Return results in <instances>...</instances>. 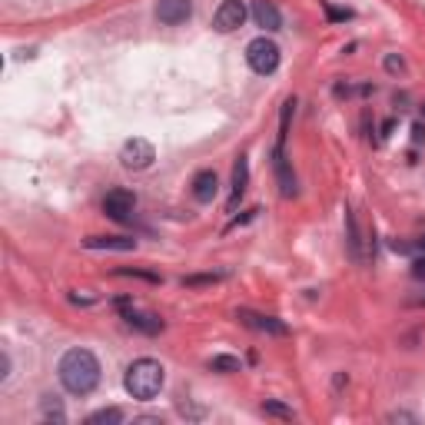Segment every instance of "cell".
<instances>
[{
    "mask_svg": "<svg viewBox=\"0 0 425 425\" xmlns=\"http://www.w3.org/2000/svg\"><path fill=\"white\" fill-rule=\"evenodd\" d=\"M57 376H60V385L70 395H90L100 385V362L90 349H70L63 352Z\"/></svg>",
    "mask_w": 425,
    "mask_h": 425,
    "instance_id": "obj_1",
    "label": "cell"
},
{
    "mask_svg": "<svg viewBox=\"0 0 425 425\" xmlns=\"http://www.w3.org/2000/svg\"><path fill=\"white\" fill-rule=\"evenodd\" d=\"M163 382H167V369L156 362V359H137V362L126 369V376H123V385H126V392L140 399V402H150L160 395L163 389Z\"/></svg>",
    "mask_w": 425,
    "mask_h": 425,
    "instance_id": "obj_2",
    "label": "cell"
},
{
    "mask_svg": "<svg viewBox=\"0 0 425 425\" xmlns=\"http://www.w3.org/2000/svg\"><path fill=\"white\" fill-rule=\"evenodd\" d=\"M246 63H249V70L259 76L276 74V67H279V47H276L269 37H256V40L246 44Z\"/></svg>",
    "mask_w": 425,
    "mask_h": 425,
    "instance_id": "obj_3",
    "label": "cell"
},
{
    "mask_svg": "<svg viewBox=\"0 0 425 425\" xmlns=\"http://www.w3.org/2000/svg\"><path fill=\"white\" fill-rule=\"evenodd\" d=\"M156 160V150H153V143L150 140H143V137H133V140H126L123 143V150H120V163L126 169H147Z\"/></svg>",
    "mask_w": 425,
    "mask_h": 425,
    "instance_id": "obj_4",
    "label": "cell"
},
{
    "mask_svg": "<svg viewBox=\"0 0 425 425\" xmlns=\"http://www.w3.org/2000/svg\"><path fill=\"white\" fill-rule=\"evenodd\" d=\"M133 210H137V197L130 190H110L103 197V212L113 223H130Z\"/></svg>",
    "mask_w": 425,
    "mask_h": 425,
    "instance_id": "obj_5",
    "label": "cell"
},
{
    "mask_svg": "<svg viewBox=\"0 0 425 425\" xmlns=\"http://www.w3.org/2000/svg\"><path fill=\"white\" fill-rule=\"evenodd\" d=\"M243 20H246L243 0H223L219 10H216V17H212V27L219 33H233L236 27H243Z\"/></svg>",
    "mask_w": 425,
    "mask_h": 425,
    "instance_id": "obj_6",
    "label": "cell"
},
{
    "mask_svg": "<svg viewBox=\"0 0 425 425\" xmlns=\"http://www.w3.org/2000/svg\"><path fill=\"white\" fill-rule=\"evenodd\" d=\"M236 319L249 326V329H256V333H266V335H289V326L283 319L276 316H262V312H253V309H236Z\"/></svg>",
    "mask_w": 425,
    "mask_h": 425,
    "instance_id": "obj_7",
    "label": "cell"
},
{
    "mask_svg": "<svg viewBox=\"0 0 425 425\" xmlns=\"http://www.w3.org/2000/svg\"><path fill=\"white\" fill-rule=\"evenodd\" d=\"M190 17H193V0H160L156 3V20L167 27L186 24Z\"/></svg>",
    "mask_w": 425,
    "mask_h": 425,
    "instance_id": "obj_8",
    "label": "cell"
},
{
    "mask_svg": "<svg viewBox=\"0 0 425 425\" xmlns=\"http://www.w3.org/2000/svg\"><path fill=\"white\" fill-rule=\"evenodd\" d=\"M120 309H123V319H126L133 329H140V333H147V335L163 333V319L160 316H153V312H140V309H133L126 299L120 303Z\"/></svg>",
    "mask_w": 425,
    "mask_h": 425,
    "instance_id": "obj_9",
    "label": "cell"
},
{
    "mask_svg": "<svg viewBox=\"0 0 425 425\" xmlns=\"http://www.w3.org/2000/svg\"><path fill=\"white\" fill-rule=\"evenodd\" d=\"M273 167H276V180H279L283 197H296V176H292V169H289L286 147H276L273 150Z\"/></svg>",
    "mask_w": 425,
    "mask_h": 425,
    "instance_id": "obj_10",
    "label": "cell"
},
{
    "mask_svg": "<svg viewBox=\"0 0 425 425\" xmlns=\"http://www.w3.org/2000/svg\"><path fill=\"white\" fill-rule=\"evenodd\" d=\"M253 17H256L259 27L269 33L283 27V14H279V7H276L273 0H253Z\"/></svg>",
    "mask_w": 425,
    "mask_h": 425,
    "instance_id": "obj_11",
    "label": "cell"
},
{
    "mask_svg": "<svg viewBox=\"0 0 425 425\" xmlns=\"http://www.w3.org/2000/svg\"><path fill=\"white\" fill-rule=\"evenodd\" d=\"M216 193H219V176L212 169H199L193 176V197H197V203H212Z\"/></svg>",
    "mask_w": 425,
    "mask_h": 425,
    "instance_id": "obj_12",
    "label": "cell"
},
{
    "mask_svg": "<svg viewBox=\"0 0 425 425\" xmlns=\"http://www.w3.org/2000/svg\"><path fill=\"white\" fill-rule=\"evenodd\" d=\"M83 246L87 249H120V253H130V249H137V240H130V236H87Z\"/></svg>",
    "mask_w": 425,
    "mask_h": 425,
    "instance_id": "obj_13",
    "label": "cell"
},
{
    "mask_svg": "<svg viewBox=\"0 0 425 425\" xmlns=\"http://www.w3.org/2000/svg\"><path fill=\"white\" fill-rule=\"evenodd\" d=\"M246 186H249V160L240 156L236 167H233V197H229V210H236V203L243 199Z\"/></svg>",
    "mask_w": 425,
    "mask_h": 425,
    "instance_id": "obj_14",
    "label": "cell"
},
{
    "mask_svg": "<svg viewBox=\"0 0 425 425\" xmlns=\"http://www.w3.org/2000/svg\"><path fill=\"white\" fill-rule=\"evenodd\" d=\"M346 243H349V256L359 262V259H362V253H359V226H356V216H352V210H346Z\"/></svg>",
    "mask_w": 425,
    "mask_h": 425,
    "instance_id": "obj_15",
    "label": "cell"
},
{
    "mask_svg": "<svg viewBox=\"0 0 425 425\" xmlns=\"http://www.w3.org/2000/svg\"><path fill=\"white\" fill-rule=\"evenodd\" d=\"M210 369L212 372H223V376H233V372H240V369H243V362H240L236 356H212Z\"/></svg>",
    "mask_w": 425,
    "mask_h": 425,
    "instance_id": "obj_16",
    "label": "cell"
},
{
    "mask_svg": "<svg viewBox=\"0 0 425 425\" xmlns=\"http://www.w3.org/2000/svg\"><path fill=\"white\" fill-rule=\"evenodd\" d=\"M123 422V412L120 409H100L87 415V425H120Z\"/></svg>",
    "mask_w": 425,
    "mask_h": 425,
    "instance_id": "obj_17",
    "label": "cell"
},
{
    "mask_svg": "<svg viewBox=\"0 0 425 425\" xmlns=\"http://www.w3.org/2000/svg\"><path fill=\"white\" fill-rule=\"evenodd\" d=\"M262 415H273V419H296V412L289 409V406H283V402H273V399H269V402H262Z\"/></svg>",
    "mask_w": 425,
    "mask_h": 425,
    "instance_id": "obj_18",
    "label": "cell"
},
{
    "mask_svg": "<svg viewBox=\"0 0 425 425\" xmlns=\"http://www.w3.org/2000/svg\"><path fill=\"white\" fill-rule=\"evenodd\" d=\"M44 412H47V419H57V422H63L67 415H63V409H60V402H53L50 395L44 399Z\"/></svg>",
    "mask_w": 425,
    "mask_h": 425,
    "instance_id": "obj_19",
    "label": "cell"
},
{
    "mask_svg": "<svg viewBox=\"0 0 425 425\" xmlns=\"http://www.w3.org/2000/svg\"><path fill=\"white\" fill-rule=\"evenodd\" d=\"M219 279H223V276H186V279H183V286H210V283H219Z\"/></svg>",
    "mask_w": 425,
    "mask_h": 425,
    "instance_id": "obj_20",
    "label": "cell"
},
{
    "mask_svg": "<svg viewBox=\"0 0 425 425\" xmlns=\"http://www.w3.org/2000/svg\"><path fill=\"white\" fill-rule=\"evenodd\" d=\"M385 70H389V74H402V70H406V63H402V57L389 53V57H385Z\"/></svg>",
    "mask_w": 425,
    "mask_h": 425,
    "instance_id": "obj_21",
    "label": "cell"
},
{
    "mask_svg": "<svg viewBox=\"0 0 425 425\" xmlns=\"http://www.w3.org/2000/svg\"><path fill=\"white\" fill-rule=\"evenodd\" d=\"M326 14H329V20H352V10H339L333 3H326Z\"/></svg>",
    "mask_w": 425,
    "mask_h": 425,
    "instance_id": "obj_22",
    "label": "cell"
},
{
    "mask_svg": "<svg viewBox=\"0 0 425 425\" xmlns=\"http://www.w3.org/2000/svg\"><path fill=\"white\" fill-rule=\"evenodd\" d=\"M412 276H415V279H425V256L412 262Z\"/></svg>",
    "mask_w": 425,
    "mask_h": 425,
    "instance_id": "obj_23",
    "label": "cell"
},
{
    "mask_svg": "<svg viewBox=\"0 0 425 425\" xmlns=\"http://www.w3.org/2000/svg\"><path fill=\"white\" fill-rule=\"evenodd\" d=\"M412 143H425V126L422 123H415V126H412Z\"/></svg>",
    "mask_w": 425,
    "mask_h": 425,
    "instance_id": "obj_24",
    "label": "cell"
},
{
    "mask_svg": "<svg viewBox=\"0 0 425 425\" xmlns=\"http://www.w3.org/2000/svg\"><path fill=\"white\" fill-rule=\"evenodd\" d=\"M389 419H392V422H415V415H409V412H392Z\"/></svg>",
    "mask_w": 425,
    "mask_h": 425,
    "instance_id": "obj_25",
    "label": "cell"
},
{
    "mask_svg": "<svg viewBox=\"0 0 425 425\" xmlns=\"http://www.w3.org/2000/svg\"><path fill=\"white\" fill-rule=\"evenodd\" d=\"M392 130H395V120H385V123H382V137H389Z\"/></svg>",
    "mask_w": 425,
    "mask_h": 425,
    "instance_id": "obj_26",
    "label": "cell"
},
{
    "mask_svg": "<svg viewBox=\"0 0 425 425\" xmlns=\"http://www.w3.org/2000/svg\"><path fill=\"white\" fill-rule=\"evenodd\" d=\"M419 246H422V249H425V240H422V243H419Z\"/></svg>",
    "mask_w": 425,
    "mask_h": 425,
    "instance_id": "obj_27",
    "label": "cell"
}]
</instances>
